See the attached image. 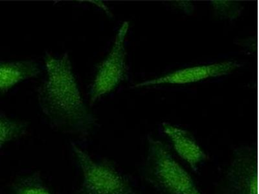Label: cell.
Segmentation results:
<instances>
[{
    "mask_svg": "<svg viewBox=\"0 0 259 194\" xmlns=\"http://www.w3.org/2000/svg\"><path fill=\"white\" fill-rule=\"evenodd\" d=\"M47 77L38 91L39 105L50 125L62 132L87 136L97 120L82 99L68 53L45 57Z\"/></svg>",
    "mask_w": 259,
    "mask_h": 194,
    "instance_id": "obj_1",
    "label": "cell"
},
{
    "mask_svg": "<svg viewBox=\"0 0 259 194\" xmlns=\"http://www.w3.org/2000/svg\"><path fill=\"white\" fill-rule=\"evenodd\" d=\"M142 175L145 181L161 194H203L169 147L150 136Z\"/></svg>",
    "mask_w": 259,
    "mask_h": 194,
    "instance_id": "obj_2",
    "label": "cell"
},
{
    "mask_svg": "<svg viewBox=\"0 0 259 194\" xmlns=\"http://www.w3.org/2000/svg\"><path fill=\"white\" fill-rule=\"evenodd\" d=\"M71 147L83 175L77 194H142L111 162L95 160L73 143Z\"/></svg>",
    "mask_w": 259,
    "mask_h": 194,
    "instance_id": "obj_3",
    "label": "cell"
},
{
    "mask_svg": "<svg viewBox=\"0 0 259 194\" xmlns=\"http://www.w3.org/2000/svg\"><path fill=\"white\" fill-rule=\"evenodd\" d=\"M128 29V22H124L117 32L109 54L99 66L90 91L91 105L116 88L125 77L127 68L124 42Z\"/></svg>",
    "mask_w": 259,
    "mask_h": 194,
    "instance_id": "obj_4",
    "label": "cell"
},
{
    "mask_svg": "<svg viewBox=\"0 0 259 194\" xmlns=\"http://www.w3.org/2000/svg\"><path fill=\"white\" fill-rule=\"evenodd\" d=\"M221 194H258V154L253 146L233 152L226 170Z\"/></svg>",
    "mask_w": 259,
    "mask_h": 194,
    "instance_id": "obj_5",
    "label": "cell"
},
{
    "mask_svg": "<svg viewBox=\"0 0 259 194\" xmlns=\"http://www.w3.org/2000/svg\"><path fill=\"white\" fill-rule=\"evenodd\" d=\"M238 67H239V64L234 61H226L207 66L194 67L175 71L156 79L146 81L136 84L134 87L138 88L163 84H189L209 78L226 75L235 70Z\"/></svg>",
    "mask_w": 259,
    "mask_h": 194,
    "instance_id": "obj_6",
    "label": "cell"
},
{
    "mask_svg": "<svg viewBox=\"0 0 259 194\" xmlns=\"http://www.w3.org/2000/svg\"><path fill=\"white\" fill-rule=\"evenodd\" d=\"M163 133L169 138L173 149L178 156L186 162L194 172H197L208 159L202 148L191 133L168 123H163Z\"/></svg>",
    "mask_w": 259,
    "mask_h": 194,
    "instance_id": "obj_7",
    "label": "cell"
},
{
    "mask_svg": "<svg viewBox=\"0 0 259 194\" xmlns=\"http://www.w3.org/2000/svg\"><path fill=\"white\" fill-rule=\"evenodd\" d=\"M41 72L34 61H0V92L5 93L18 83L37 77Z\"/></svg>",
    "mask_w": 259,
    "mask_h": 194,
    "instance_id": "obj_8",
    "label": "cell"
},
{
    "mask_svg": "<svg viewBox=\"0 0 259 194\" xmlns=\"http://www.w3.org/2000/svg\"><path fill=\"white\" fill-rule=\"evenodd\" d=\"M9 194H53L38 172L24 175L14 183Z\"/></svg>",
    "mask_w": 259,
    "mask_h": 194,
    "instance_id": "obj_9",
    "label": "cell"
},
{
    "mask_svg": "<svg viewBox=\"0 0 259 194\" xmlns=\"http://www.w3.org/2000/svg\"><path fill=\"white\" fill-rule=\"evenodd\" d=\"M28 124L0 114V148L22 137L26 133Z\"/></svg>",
    "mask_w": 259,
    "mask_h": 194,
    "instance_id": "obj_10",
    "label": "cell"
},
{
    "mask_svg": "<svg viewBox=\"0 0 259 194\" xmlns=\"http://www.w3.org/2000/svg\"><path fill=\"white\" fill-rule=\"evenodd\" d=\"M212 4L219 15L231 20L237 18L242 9L240 5L235 2L213 1Z\"/></svg>",
    "mask_w": 259,
    "mask_h": 194,
    "instance_id": "obj_11",
    "label": "cell"
}]
</instances>
